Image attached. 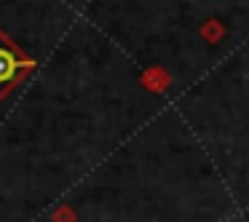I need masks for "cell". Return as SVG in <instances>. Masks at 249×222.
I'll return each instance as SVG.
<instances>
[{
    "mask_svg": "<svg viewBox=\"0 0 249 222\" xmlns=\"http://www.w3.org/2000/svg\"><path fill=\"white\" fill-rule=\"evenodd\" d=\"M27 70H33V59H24L17 46H11L3 35H0V97H3L14 83H19V78Z\"/></svg>",
    "mask_w": 249,
    "mask_h": 222,
    "instance_id": "1",
    "label": "cell"
}]
</instances>
